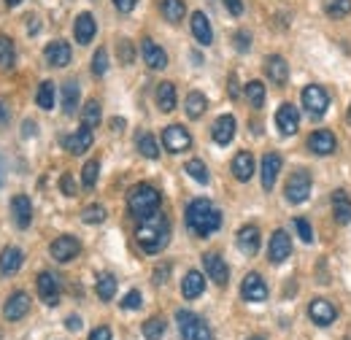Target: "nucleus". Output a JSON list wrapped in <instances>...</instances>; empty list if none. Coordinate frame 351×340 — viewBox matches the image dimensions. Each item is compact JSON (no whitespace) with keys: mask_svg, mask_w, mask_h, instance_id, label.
I'll use <instances>...</instances> for the list:
<instances>
[{"mask_svg":"<svg viewBox=\"0 0 351 340\" xmlns=\"http://www.w3.org/2000/svg\"><path fill=\"white\" fill-rule=\"evenodd\" d=\"M135 241L146 254H160L171 241V224H168L165 213L157 211L146 216V219H141L138 230H135Z\"/></svg>","mask_w":351,"mask_h":340,"instance_id":"f257e3e1","label":"nucleus"},{"mask_svg":"<svg viewBox=\"0 0 351 340\" xmlns=\"http://www.w3.org/2000/svg\"><path fill=\"white\" fill-rule=\"evenodd\" d=\"M186 227H189L195 235L208 238L211 232H217L221 227L219 208H217L211 200H206V197L192 200V203L186 206Z\"/></svg>","mask_w":351,"mask_h":340,"instance_id":"f03ea898","label":"nucleus"},{"mask_svg":"<svg viewBox=\"0 0 351 340\" xmlns=\"http://www.w3.org/2000/svg\"><path fill=\"white\" fill-rule=\"evenodd\" d=\"M160 203H162V195L152 184H138L128 195V208H130V213L138 221L160 211Z\"/></svg>","mask_w":351,"mask_h":340,"instance_id":"7ed1b4c3","label":"nucleus"},{"mask_svg":"<svg viewBox=\"0 0 351 340\" xmlns=\"http://www.w3.org/2000/svg\"><path fill=\"white\" fill-rule=\"evenodd\" d=\"M176 321H178V332L184 340H214L208 324L192 311H176Z\"/></svg>","mask_w":351,"mask_h":340,"instance_id":"20e7f679","label":"nucleus"},{"mask_svg":"<svg viewBox=\"0 0 351 340\" xmlns=\"http://www.w3.org/2000/svg\"><path fill=\"white\" fill-rule=\"evenodd\" d=\"M284 195H287V200L295 203V206L306 203L308 195H311V173H308V170H295V173L289 175V181H287Z\"/></svg>","mask_w":351,"mask_h":340,"instance_id":"39448f33","label":"nucleus"},{"mask_svg":"<svg viewBox=\"0 0 351 340\" xmlns=\"http://www.w3.org/2000/svg\"><path fill=\"white\" fill-rule=\"evenodd\" d=\"M303 106H306V111L313 119H319V117H324V111L330 106V95L324 92V86L311 84L303 89Z\"/></svg>","mask_w":351,"mask_h":340,"instance_id":"423d86ee","label":"nucleus"},{"mask_svg":"<svg viewBox=\"0 0 351 340\" xmlns=\"http://www.w3.org/2000/svg\"><path fill=\"white\" fill-rule=\"evenodd\" d=\"M162 146L171 154H181V151H186L192 146V135L181 127V125H171V127L162 130Z\"/></svg>","mask_w":351,"mask_h":340,"instance_id":"0eeeda50","label":"nucleus"},{"mask_svg":"<svg viewBox=\"0 0 351 340\" xmlns=\"http://www.w3.org/2000/svg\"><path fill=\"white\" fill-rule=\"evenodd\" d=\"M49 252H51V256H54L57 262H71V259L79 256L82 243H79V238H73V235H60V238L49 246Z\"/></svg>","mask_w":351,"mask_h":340,"instance_id":"6e6552de","label":"nucleus"},{"mask_svg":"<svg viewBox=\"0 0 351 340\" xmlns=\"http://www.w3.org/2000/svg\"><path fill=\"white\" fill-rule=\"evenodd\" d=\"M308 316H311L319 327H330V324L335 321L338 311H335V305H332L330 300L316 298V300H311V305H308Z\"/></svg>","mask_w":351,"mask_h":340,"instance_id":"1a4fd4ad","label":"nucleus"},{"mask_svg":"<svg viewBox=\"0 0 351 340\" xmlns=\"http://www.w3.org/2000/svg\"><path fill=\"white\" fill-rule=\"evenodd\" d=\"M241 298L246 300V302H263V300H267V284L263 281L260 273H249V276L243 278V284H241Z\"/></svg>","mask_w":351,"mask_h":340,"instance_id":"9d476101","label":"nucleus"},{"mask_svg":"<svg viewBox=\"0 0 351 340\" xmlns=\"http://www.w3.org/2000/svg\"><path fill=\"white\" fill-rule=\"evenodd\" d=\"M289 254H292V241H289V235H287L284 230H276L273 238H270V246H267L270 262H273V265H281V262L289 259Z\"/></svg>","mask_w":351,"mask_h":340,"instance_id":"9b49d317","label":"nucleus"},{"mask_svg":"<svg viewBox=\"0 0 351 340\" xmlns=\"http://www.w3.org/2000/svg\"><path fill=\"white\" fill-rule=\"evenodd\" d=\"M11 216H14V224L19 230H27L30 221H33V203L27 195H14L11 197Z\"/></svg>","mask_w":351,"mask_h":340,"instance_id":"f8f14e48","label":"nucleus"},{"mask_svg":"<svg viewBox=\"0 0 351 340\" xmlns=\"http://www.w3.org/2000/svg\"><path fill=\"white\" fill-rule=\"evenodd\" d=\"M203 267H206V273H208V278H211L214 284L227 287V281H230V267H227V262H224L219 254L208 252V254L203 256Z\"/></svg>","mask_w":351,"mask_h":340,"instance_id":"ddd939ff","label":"nucleus"},{"mask_svg":"<svg viewBox=\"0 0 351 340\" xmlns=\"http://www.w3.org/2000/svg\"><path fill=\"white\" fill-rule=\"evenodd\" d=\"M141 54H143V62H146L152 71L168 68V54H165V49L157 46L152 38H143V41H141Z\"/></svg>","mask_w":351,"mask_h":340,"instance_id":"4468645a","label":"nucleus"},{"mask_svg":"<svg viewBox=\"0 0 351 340\" xmlns=\"http://www.w3.org/2000/svg\"><path fill=\"white\" fill-rule=\"evenodd\" d=\"M36 287H38V295H41V300H44L49 308H54V305L60 302V281H57V276H51L49 270L38 273Z\"/></svg>","mask_w":351,"mask_h":340,"instance_id":"2eb2a0df","label":"nucleus"},{"mask_svg":"<svg viewBox=\"0 0 351 340\" xmlns=\"http://www.w3.org/2000/svg\"><path fill=\"white\" fill-rule=\"evenodd\" d=\"M92 141H95L92 130L82 125L76 132H71V135H65V138H62V146H65V151H71V154H84V151H89Z\"/></svg>","mask_w":351,"mask_h":340,"instance_id":"dca6fc26","label":"nucleus"},{"mask_svg":"<svg viewBox=\"0 0 351 340\" xmlns=\"http://www.w3.org/2000/svg\"><path fill=\"white\" fill-rule=\"evenodd\" d=\"M335 146H338V141H335V135H332L330 130H316V132H311V138H308V149H311L313 154H319V157L332 154Z\"/></svg>","mask_w":351,"mask_h":340,"instance_id":"f3484780","label":"nucleus"},{"mask_svg":"<svg viewBox=\"0 0 351 340\" xmlns=\"http://www.w3.org/2000/svg\"><path fill=\"white\" fill-rule=\"evenodd\" d=\"M27 311H30V298H27L25 292H14L11 298L5 300V305H3V316H5L8 321H19V319H25Z\"/></svg>","mask_w":351,"mask_h":340,"instance_id":"a211bd4d","label":"nucleus"},{"mask_svg":"<svg viewBox=\"0 0 351 340\" xmlns=\"http://www.w3.org/2000/svg\"><path fill=\"white\" fill-rule=\"evenodd\" d=\"M276 125L281 130V135H295L298 125H300V114L292 103H284L278 111H276Z\"/></svg>","mask_w":351,"mask_h":340,"instance_id":"6ab92c4d","label":"nucleus"},{"mask_svg":"<svg viewBox=\"0 0 351 340\" xmlns=\"http://www.w3.org/2000/svg\"><path fill=\"white\" fill-rule=\"evenodd\" d=\"M265 73H267V79H270L276 86H284L287 84V79H289V65H287L284 57L273 54V57L265 60Z\"/></svg>","mask_w":351,"mask_h":340,"instance_id":"aec40b11","label":"nucleus"},{"mask_svg":"<svg viewBox=\"0 0 351 340\" xmlns=\"http://www.w3.org/2000/svg\"><path fill=\"white\" fill-rule=\"evenodd\" d=\"M238 249L246 256H254L260 252V230L254 224H246L238 230Z\"/></svg>","mask_w":351,"mask_h":340,"instance_id":"412c9836","label":"nucleus"},{"mask_svg":"<svg viewBox=\"0 0 351 340\" xmlns=\"http://www.w3.org/2000/svg\"><path fill=\"white\" fill-rule=\"evenodd\" d=\"M95 33H97V22H95V16L84 11V14H79L76 16V25H73V36H76V41L82 43V46H87L92 38H95Z\"/></svg>","mask_w":351,"mask_h":340,"instance_id":"4be33fe9","label":"nucleus"},{"mask_svg":"<svg viewBox=\"0 0 351 340\" xmlns=\"http://www.w3.org/2000/svg\"><path fill=\"white\" fill-rule=\"evenodd\" d=\"M44 57L51 68H65L71 62V46L65 41H51L44 49Z\"/></svg>","mask_w":351,"mask_h":340,"instance_id":"5701e85b","label":"nucleus"},{"mask_svg":"<svg viewBox=\"0 0 351 340\" xmlns=\"http://www.w3.org/2000/svg\"><path fill=\"white\" fill-rule=\"evenodd\" d=\"M189 25H192V36L197 38V43H203V46H211V43H214V30H211V22H208V16H206L203 11H195Z\"/></svg>","mask_w":351,"mask_h":340,"instance_id":"b1692460","label":"nucleus"},{"mask_svg":"<svg viewBox=\"0 0 351 340\" xmlns=\"http://www.w3.org/2000/svg\"><path fill=\"white\" fill-rule=\"evenodd\" d=\"M281 165H284V160H281V154H276V151H270V154H265L263 157V189H273V184H276V178H278V173H281Z\"/></svg>","mask_w":351,"mask_h":340,"instance_id":"393cba45","label":"nucleus"},{"mask_svg":"<svg viewBox=\"0 0 351 340\" xmlns=\"http://www.w3.org/2000/svg\"><path fill=\"white\" fill-rule=\"evenodd\" d=\"M211 138H214L219 146H227V143L235 138V119H232L230 114H221L219 119L214 122V127H211Z\"/></svg>","mask_w":351,"mask_h":340,"instance_id":"a878e982","label":"nucleus"},{"mask_svg":"<svg viewBox=\"0 0 351 340\" xmlns=\"http://www.w3.org/2000/svg\"><path fill=\"white\" fill-rule=\"evenodd\" d=\"M22 262H25L22 249L8 246V249H3V254H0V273H3V276H14V273L22 267Z\"/></svg>","mask_w":351,"mask_h":340,"instance_id":"bb28decb","label":"nucleus"},{"mask_svg":"<svg viewBox=\"0 0 351 340\" xmlns=\"http://www.w3.org/2000/svg\"><path fill=\"white\" fill-rule=\"evenodd\" d=\"M203 289H206V281H203V273H197V270H189L186 276H184V281H181V295L186 300H195L203 295Z\"/></svg>","mask_w":351,"mask_h":340,"instance_id":"cd10ccee","label":"nucleus"},{"mask_svg":"<svg viewBox=\"0 0 351 340\" xmlns=\"http://www.w3.org/2000/svg\"><path fill=\"white\" fill-rule=\"evenodd\" d=\"M232 175L238 181H249L254 175V157L252 151H238L235 160H232Z\"/></svg>","mask_w":351,"mask_h":340,"instance_id":"c85d7f7f","label":"nucleus"},{"mask_svg":"<svg viewBox=\"0 0 351 340\" xmlns=\"http://www.w3.org/2000/svg\"><path fill=\"white\" fill-rule=\"evenodd\" d=\"M206 108H208V100H206L203 92H189V95H186V100H184V111H186L189 119H200V117L206 114Z\"/></svg>","mask_w":351,"mask_h":340,"instance_id":"c756f323","label":"nucleus"},{"mask_svg":"<svg viewBox=\"0 0 351 340\" xmlns=\"http://www.w3.org/2000/svg\"><path fill=\"white\" fill-rule=\"evenodd\" d=\"M332 213L338 224H349L351 221V200L346 192H335L332 195Z\"/></svg>","mask_w":351,"mask_h":340,"instance_id":"7c9ffc66","label":"nucleus"},{"mask_svg":"<svg viewBox=\"0 0 351 340\" xmlns=\"http://www.w3.org/2000/svg\"><path fill=\"white\" fill-rule=\"evenodd\" d=\"M154 97H157L160 111H173L176 108V86L171 84V82H160V84H157V92H154Z\"/></svg>","mask_w":351,"mask_h":340,"instance_id":"2f4dec72","label":"nucleus"},{"mask_svg":"<svg viewBox=\"0 0 351 340\" xmlns=\"http://www.w3.org/2000/svg\"><path fill=\"white\" fill-rule=\"evenodd\" d=\"M160 11L171 25H178L186 14V5H184V0H160Z\"/></svg>","mask_w":351,"mask_h":340,"instance_id":"473e14b6","label":"nucleus"},{"mask_svg":"<svg viewBox=\"0 0 351 340\" xmlns=\"http://www.w3.org/2000/svg\"><path fill=\"white\" fill-rule=\"evenodd\" d=\"M117 276H111V273H100L97 276V298L103 300V302H108V300H114L117 295Z\"/></svg>","mask_w":351,"mask_h":340,"instance_id":"72a5a7b5","label":"nucleus"},{"mask_svg":"<svg viewBox=\"0 0 351 340\" xmlns=\"http://www.w3.org/2000/svg\"><path fill=\"white\" fill-rule=\"evenodd\" d=\"M135 146H138V151H141L146 160H157V157H160V146H157V141H154L152 132H141L138 141H135Z\"/></svg>","mask_w":351,"mask_h":340,"instance_id":"f704fd0d","label":"nucleus"},{"mask_svg":"<svg viewBox=\"0 0 351 340\" xmlns=\"http://www.w3.org/2000/svg\"><path fill=\"white\" fill-rule=\"evenodd\" d=\"M76 108H79V84L68 82V84H62V111L73 114Z\"/></svg>","mask_w":351,"mask_h":340,"instance_id":"c9c22d12","label":"nucleus"},{"mask_svg":"<svg viewBox=\"0 0 351 340\" xmlns=\"http://www.w3.org/2000/svg\"><path fill=\"white\" fill-rule=\"evenodd\" d=\"M82 125L89 130L100 125V103L97 100H87V106L82 108Z\"/></svg>","mask_w":351,"mask_h":340,"instance_id":"e433bc0d","label":"nucleus"},{"mask_svg":"<svg viewBox=\"0 0 351 340\" xmlns=\"http://www.w3.org/2000/svg\"><path fill=\"white\" fill-rule=\"evenodd\" d=\"M16 62V49L8 36H0V68H11Z\"/></svg>","mask_w":351,"mask_h":340,"instance_id":"4c0bfd02","label":"nucleus"},{"mask_svg":"<svg viewBox=\"0 0 351 340\" xmlns=\"http://www.w3.org/2000/svg\"><path fill=\"white\" fill-rule=\"evenodd\" d=\"M246 100L252 108H263L265 106V86L263 82H249L246 84Z\"/></svg>","mask_w":351,"mask_h":340,"instance_id":"58836bf2","label":"nucleus"},{"mask_svg":"<svg viewBox=\"0 0 351 340\" xmlns=\"http://www.w3.org/2000/svg\"><path fill=\"white\" fill-rule=\"evenodd\" d=\"M36 103H38V108H44V111H51V108H54V84H51V82H44V84L38 86Z\"/></svg>","mask_w":351,"mask_h":340,"instance_id":"ea45409f","label":"nucleus"},{"mask_svg":"<svg viewBox=\"0 0 351 340\" xmlns=\"http://www.w3.org/2000/svg\"><path fill=\"white\" fill-rule=\"evenodd\" d=\"M162 335H165V321L162 319L154 316V319H146L143 321V338L146 340H160Z\"/></svg>","mask_w":351,"mask_h":340,"instance_id":"a19ab883","label":"nucleus"},{"mask_svg":"<svg viewBox=\"0 0 351 340\" xmlns=\"http://www.w3.org/2000/svg\"><path fill=\"white\" fill-rule=\"evenodd\" d=\"M324 11H327L332 19L349 16V14H351V0H324Z\"/></svg>","mask_w":351,"mask_h":340,"instance_id":"79ce46f5","label":"nucleus"},{"mask_svg":"<svg viewBox=\"0 0 351 340\" xmlns=\"http://www.w3.org/2000/svg\"><path fill=\"white\" fill-rule=\"evenodd\" d=\"M184 173H189V178H195L197 184H208V178H211V175H208V168H206L200 160H189Z\"/></svg>","mask_w":351,"mask_h":340,"instance_id":"37998d69","label":"nucleus"},{"mask_svg":"<svg viewBox=\"0 0 351 340\" xmlns=\"http://www.w3.org/2000/svg\"><path fill=\"white\" fill-rule=\"evenodd\" d=\"M97 173H100V162L97 160H89L87 165H84V170H82V184L87 189H92L97 184Z\"/></svg>","mask_w":351,"mask_h":340,"instance_id":"c03bdc74","label":"nucleus"},{"mask_svg":"<svg viewBox=\"0 0 351 340\" xmlns=\"http://www.w3.org/2000/svg\"><path fill=\"white\" fill-rule=\"evenodd\" d=\"M82 221L84 224H100V221H106V208L103 206H87L82 211Z\"/></svg>","mask_w":351,"mask_h":340,"instance_id":"a18cd8bd","label":"nucleus"},{"mask_svg":"<svg viewBox=\"0 0 351 340\" xmlns=\"http://www.w3.org/2000/svg\"><path fill=\"white\" fill-rule=\"evenodd\" d=\"M106 71H108V51L97 49L95 57H92V73L95 76H106Z\"/></svg>","mask_w":351,"mask_h":340,"instance_id":"49530a36","label":"nucleus"},{"mask_svg":"<svg viewBox=\"0 0 351 340\" xmlns=\"http://www.w3.org/2000/svg\"><path fill=\"white\" fill-rule=\"evenodd\" d=\"M232 43H235L238 51H249V49H252V36H249L246 30H238V33L232 36Z\"/></svg>","mask_w":351,"mask_h":340,"instance_id":"de8ad7c7","label":"nucleus"},{"mask_svg":"<svg viewBox=\"0 0 351 340\" xmlns=\"http://www.w3.org/2000/svg\"><path fill=\"white\" fill-rule=\"evenodd\" d=\"M295 230H298V235H300L306 243L313 241V230H311V224H308L306 219H295Z\"/></svg>","mask_w":351,"mask_h":340,"instance_id":"09e8293b","label":"nucleus"},{"mask_svg":"<svg viewBox=\"0 0 351 340\" xmlns=\"http://www.w3.org/2000/svg\"><path fill=\"white\" fill-rule=\"evenodd\" d=\"M122 308H125V311H138V308H141V292H135V289L128 292V295L122 298Z\"/></svg>","mask_w":351,"mask_h":340,"instance_id":"8fccbe9b","label":"nucleus"},{"mask_svg":"<svg viewBox=\"0 0 351 340\" xmlns=\"http://www.w3.org/2000/svg\"><path fill=\"white\" fill-rule=\"evenodd\" d=\"M60 189H62L68 197H73V195H76V181H73V175H71V173H65V175L60 178Z\"/></svg>","mask_w":351,"mask_h":340,"instance_id":"3c124183","label":"nucleus"},{"mask_svg":"<svg viewBox=\"0 0 351 340\" xmlns=\"http://www.w3.org/2000/svg\"><path fill=\"white\" fill-rule=\"evenodd\" d=\"M119 60H122L125 65H130V62H132V46H130V41H119Z\"/></svg>","mask_w":351,"mask_h":340,"instance_id":"603ef678","label":"nucleus"},{"mask_svg":"<svg viewBox=\"0 0 351 340\" xmlns=\"http://www.w3.org/2000/svg\"><path fill=\"white\" fill-rule=\"evenodd\" d=\"M224 5H227V11H230L232 16H241V14H243V3H241V0H224Z\"/></svg>","mask_w":351,"mask_h":340,"instance_id":"864d4df0","label":"nucleus"},{"mask_svg":"<svg viewBox=\"0 0 351 340\" xmlns=\"http://www.w3.org/2000/svg\"><path fill=\"white\" fill-rule=\"evenodd\" d=\"M114 5H117L122 14H130L132 8L138 5V0H114Z\"/></svg>","mask_w":351,"mask_h":340,"instance_id":"5fc2aeb1","label":"nucleus"},{"mask_svg":"<svg viewBox=\"0 0 351 340\" xmlns=\"http://www.w3.org/2000/svg\"><path fill=\"white\" fill-rule=\"evenodd\" d=\"M89 340H111V330H108V327H97V330L89 335Z\"/></svg>","mask_w":351,"mask_h":340,"instance_id":"6e6d98bb","label":"nucleus"},{"mask_svg":"<svg viewBox=\"0 0 351 340\" xmlns=\"http://www.w3.org/2000/svg\"><path fill=\"white\" fill-rule=\"evenodd\" d=\"M168 273H171V267H168V265H162V267H157V273H154V284H165V278H168Z\"/></svg>","mask_w":351,"mask_h":340,"instance_id":"4d7b16f0","label":"nucleus"},{"mask_svg":"<svg viewBox=\"0 0 351 340\" xmlns=\"http://www.w3.org/2000/svg\"><path fill=\"white\" fill-rule=\"evenodd\" d=\"M65 327H68L71 332H79V330H82V319H79V316H68V319H65Z\"/></svg>","mask_w":351,"mask_h":340,"instance_id":"13d9d810","label":"nucleus"},{"mask_svg":"<svg viewBox=\"0 0 351 340\" xmlns=\"http://www.w3.org/2000/svg\"><path fill=\"white\" fill-rule=\"evenodd\" d=\"M8 119H11V111H8V106H5V100L0 97V125H8Z\"/></svg>","mask_w":351,"mask_h":340,"instance_id":"bf43d9fd","label":"nucleus"},{"mask_svg":"<svg viewBox=\"0 0 351 340\" xmlns=\"http://www.w3.org/2000/svg\"><path fill=\"white\" fill-rule=\"evenodd\" d=\"M33 135H36V122L27 119V122L22 125V138H33Z\"/></svg>","mask_w":351,"mask_h":340,"instance_id":"052dcab7","label":"nucleus"},{"mask_svg":"<svg viewBox=\"0 0 351 340\" xmlns=\"http://www.w3.org/2000/svg\"><path fill=\"white\" fill-rule=\"evenodd\" d=\"M230 97H238V79H235V73L230 76Z\"/></svg>","mask_w":351,"mask_h":340,"instance_id":"680f3d73","label":"nucleus"},{"mask_svg":"<svg viewBox=\"0 0 351 340\" xmlns=\"http://www.w3.org/2000/svg\"><path fill=\"white\" fill-rule=\"evenodd\" d=\"M122 127H125V119H111V130H117V132H119Z\"/></svg>","mask_w":351,"mask_h":340,"instance_id":"e2e57ef3","label":"nucleus"},{"mask_svg":"<svg viewBox=\"0 0 351 340\" xmlns=\"http://www.w3.org/2000/svg\"><path fill=\"white\" fill-rule=\"evenodd\" d=\"M5 3H8V5H19L22 0H5Z\"/></svg>","mask_w":351,"mask_h":340,"instance_id":"0e129e2a","label":"nucleus"},{"mask_svg":"<svg viewBox=\"0 0 351 340\" xmlns=\"http://www.w3.org/2000/svg\"><path fill=\"white\" fill-rule=\"evenodd\" d=\"M349 125H351V108H349Z\"/></svg>","mask_w":351,"mask_h":340,"instance_id":"69168bd1","label":"nucleus"},{"mask_svg":"<svg viewBox=\"0 0 351 340\" xmlns=\"http://www.w3.org/2000/svg\"><path fill=\"white\" fill-rule=\"evenodd\" d=\"M249 340H263V338H249Z\"/></svg>","mask_w":351,"mask_h":340,"instance_id":"338daca9","label":"nucleus"}]
</instances>
